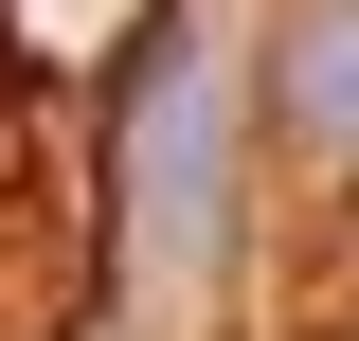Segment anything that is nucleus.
Returning a JSON list of instances; mask_svg holds the SVG:
<instances>
[{"mask_svg":"<svg viewBox=\"0 0 359 341\" xmlns=\"http://www.w3.org/2000/svg\"><path fill=\"white\" fill-rule=\"evenodd\" d=\"M287 144L323 180H359V0H306L287 18Z\"/></svg>","mask_w":359,"mask_h":341,"instance_id":"nucleus-1","label":"nucleus"}]
</instances>
